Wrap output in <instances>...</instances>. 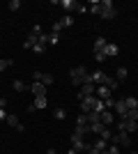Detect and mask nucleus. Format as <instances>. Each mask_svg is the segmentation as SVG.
<instances>
[{
	"mask_svg": "<svg viewBox=\"0 0 138 154\" xmlns=\"http://www.w3.org/2000/svg\"><path fill=\"white\" fill-rule=\"evenodd\" d=\"M69 81H72V85L81 88L83 83H90V74H87V69L81 64V67H74V69H69Z\"/></svg>",
	"mask_w": 138,
	"mask_h": 154,
	"instance_id": "obj_1",
	"label": "nucleus"
},
{
	"mask_svg": "<svg viewBox=\"0 0 138 154\" xmlns=\"http://www.w3.org/2000/svg\"><path fill=\"white\" fill-rule=\"evenodd\" d=\"M101 2V19H106V21H113L115 16H118V9H115V5H113V0H99Z\"/></svg>",
	"mask_w": 138,
	"mask_h": 154,
	"instance_id": "obj_2",
	"label": "nucleus"
},
{
	"mask_svg": "<svg viewBox=\"0 0 138 154\" xmlns=\"http://www.w3.org/2000/svg\"><path fill=\"white\" fill-rule=\"evenodd\" d=\"M69 140H72V147L76 149L78 154H81V152H87V149L92 147V145H87V143L83 140L81 136H76V134H72V136H69Z\"/></svg>",
	"mask_w": 138,
	"mask_h": 154,
	"instance_id": "obj_3",
	"label": "nucleus"
},
{
	"mask_svg": "<svg viewBox=\"0 0 138 154\" xmlns=\"http://www.w3.org/2000/svg\"><path fill=\"white\" fill-rule=\"evenodd\" d=\"M111 140H113V145H118V147H129V145H131V136L127 134V131H120L118 136H113Z\"/></svg>",
	"mask_w": 138,
	"mask_h": 154,
	"instance_id": "obj_4",
	"label": "nucleus"
},
{
	"mask_svg": "<svg viewBox=\"0 0 138 154\" xmlns=\"http://www.w3.org/2000/svg\"><path fill=\"white\" fill-rule=\"evenodd\" d=\"M118 129L120 131H127V134H136L138 131V122H133V120H120Z\"/></svg>",
	"mask_w": 138,
	"mask_h": 154,
	"instance_id": "obj_5",
	"label": "nucleus"
},
{
	"mask_svg": "<svg viewBox=\"0 0 138 154\" xmlns=\"http://www.w3.org/2000/svg\"><path fill=\"white\" fill-rule=\"evenodd\" d=\"M94 92H97V85L94 83H83L78 90V99H85V97H94Z\"/></svg>",
	"mask_w": 138,
	"mask_h": 154,
	"instance_id": "obj_6",
	"label": "nucleus"
},
{
	"mask_svg": "<svg viewBox=\"0 0 138 154\" xmlns=\"http://www.w3.org/2000/svg\"><path fill=\"white\" fill-rule=\"evenodd\" d=\"M28 90L32 92L35 97H44V94H46V85L41 83V81H35V83H30V85H28Z\"/></svg>",
	"mask_w": 138,
	"mask_h": 154,
	"instance_id": "obj_7",
	"label": "nucleus"
},
{
	"mask_svg": "<svg viewBox=\"0 0 138 154\" xmlns=\"http://www.w3.org/2000/svg\"><path fill=\"white\" fill-rule=\"evenodd\" d=\"M113 108H115V115L120 117V120H124V115H127V103H124V99H118V101H115V106H113Z\"/></svg>",
	"mask_w": 138,
	"mask_h": 154,
	"instance_id": "obj_8",
	"label": "nucleus"
},
{
	"mask_svg": "<svg viewBox=\"0 0 138 154\" xmlns=\"http://www.w3.org/2000/svg\"><path fill=\"white\" fill-rule=\"evenodd\" d=\"M111 94H113V90H108L106 85H97V92H94V97H97V99L106 101V99H111Z\"/></svg>",
	"mask_w": 138,
	"mask_h": 154,
	"instance_id": "obj_9",
	"label": "nucleus"
},
{
	"mask_svg": "<svg viewBox=\"0 0 138 154\" xmlns=\"http://www.w3.org/2000/svg\"><path fill=\"white\" fill-rule=\"evenodd\" d=\"M60 7L69 14V12H76V9H78V2H76V0H60Z\"/></svg>",
	"mask_w": 138,
	"mask_h": 154,
	"instance_id": "obj_10",
	"label": "nucleus"
},
{
	"mask_svg": "<svg viewBox=\"0 0 138 154\" xmlns=\"http://www.w3.org/2000/svg\"><path fill=\"white\" fill-rule=\"evenodd\" d=\"M46 94L44 97H35V101H32V106H30V108L28 110H41V108H46Z\"/></svg>",
	"mask_w": 138,
	"mask_h": 154,
	"instance_id": "obj_11",
	"label": "nucleus"
},
{
	"mask_svg": "<svg viewBox=\"0 0 138 154\" xmlns=\"http://www.w3.org/2000/svg\"><path fill=\"white\" fill-rule=\"evenodd\" d=\"M104 78H106L104 71H92V74H90V83H94V85H104Z\"/></svg>",
	"mask_w": 138,
	"mask_h": 154,
	"instance_id": "obj_12",
	"label": "nucleus"
},
{
	"mask_svg": "<svg viewBox=\"0 0 138 154\" xmlns=\"http://www.w3.org/2000/svg\"><path fill=\"white\" fill-rule=\"evenodd\" d=\"M35 44H39V39H37V35H32V32H30V35H28L26 37V42H23V48H35Z\"/></svg>",
	"mask_w": 138,
	"mask_h": 154,
	"instance_id": "obj_13",
	"label": "nucleus"
},
{
	"mask_svg": "<svg viewBox=\"0 0 138 154\" xmlns=\"http://www.w3.org/2000/svg\"><path fill=\"white\" fill-rule=\"evenodd\" d=\"M104 53H106V58H115V55L120 53V46L118 44H106Z\"/></svg>",
	"mask_w": 138,
	"mask_h": 154,
	"instance_id": "obj_14",
	"label": "nucleus"
},
{
	"mask_svg": "<svg viewBox=\"0 0 138 154\" xmlns=\"http://www.w3.org/2000/svg\"><path fill=\"white\" fill-rule=\"evenodd\" d=\"M113 120H115V113H111V110L106 108L104 113H101V122H104L106 127H108V124H113Z\"/></svg>",
	"mask_w": 138,
	"mask_h": 154,
	"instance_id": "obj_15",
	"label": "nucleus"
},
{
	"mask_svg": "<svg viewBox=\"0 0 138 154\" xmlns=\"http://www.w3.org/2000/svg\"><path fill=\"white\" fill-rule=\"evenodd\" d=\"M74 134H76V136H81V138H83V136H87V134H90V124H83V127H81V124H76Z\"/></svg>",
	"mask_w": 138,
	"mask_h": 154,
	"instance_id": "obj_16",
	"label": "nucleus"
},
{
	"mask_svg": "<svg viewBox=\"0 0 138 154\" xmlns=\"http://www.w3.org/2000/svg\"><path fill=\"white\" fill-rule=\"evenodd\" d=\"M92 48H94V53L104 51V48H106V39L104 37H97V39H94V44H92Z\"/></svg>",
	"mask_w": 138,
	"mask_h": 154,
	"instance_id": "obj_17",
	"label": "nucleus"
},
{
	"mask_svg": "<svg viewBox=\"0 0 138 154\" xmlns=\"http://www.w3.org/2000/svg\"><path fill=\"white\" fill-rule=\"evenodd\" d=\"M104 85L108 88V90H118V78H111V76H106V78H104Z\"/></svg>",
	"mask_w": 138,
	"mask_h": 154,
	"instance_id": "obj_18",
	"label": "nucleus"
},
{
	"mask_svg": "<svg viewBox=\"0 0 138 154\" xmlns=\"http://www.w3.org/2000/svg\"><path fill=\"white\" fill-rule=\"evenodd\" d=\"M97 122H101V113H87V124H97Z\"/></svg>",
	"mask_w": 138,
	"mask_h": 154,
	"instance_id": "obj_19",
	"label": "nucleus"
},
{
	"mask_svg": "<svg viewBox=\"0 0 138 154\" xmlns=\"http://www.w3.org/2000/svg\"><path fill=\"white\" fill-rule=\"evenodd\" d=\"M127 76H129V69H127V67H118V71H115V78H118V81H124Z\"/></svg>",
	"mask_w": 138,
	"mask_h": 154,
	"instance_id": "obj_20",
	"label": "nucleus"
},
{
	"mask_svg": "<svg viewBox=\"0 0 138 154\" xmlns=\"http://www.w3.org/2000/svg\"><path fill=\"white\" fill-rule=\"evenodd\" d=\"M7 124H9L12 129H16V131H19V127H21V122H19L16 115H7Z\"/></svg>",
	"mask_w": 138,
	"mask_h": 154,
	"instance_id": "obj_21",
	"label": "nucleus"
},
{
	"mask_svg": "<svg viewBox=\"0 0 138 154\" xmlns=\"http://www.w3.org/2000/svg\"><path fill=\"white\" fill-rule=\"evenodd\" d=\"M106 129V124L104 122H97V124H90V134H99L101 136V131Z\"/></svg>",
	"mask_w": 138,
	"mask_h": 154,
	"instance_id": "obj_22",
	"label": "nucleus"
},
{
	"mask_svg": "<svg viewBox=\"0 0 138 154\" xmlns=\"http://www.w3.org/2000/svg\"><path fill=\"white\" fill-rule=\"evenodd\" d=\"M87 9H90L92 14H101V2H99V0H92V2H90V7H87Z\"/></svg>",
	"mask_w": 138,
	"mask_h": 154,
	"instance_id": "obj_23",
	"label": "nucleus"
},
{
	"mask_svg": "<svg viewBox=\"0 0 138 154\" xmlns=\"http://www.w3.org/2000/svg\"><path fill=\"white\" fill-rule=\"evenodd\" d=\"M53 117H55V120H67V110L62 108V106H60V108H55V113H53Z\"/></svg>",
	"mask_w": 138,
	"mask_h": 154,
	"instance_id": "obj_24",
	"label": "nucleus"
},
{
	"mask_svg": "<svg viewBox=\"0 0 138 154\" xmlns=\"http://www.w3.org/2000/svg\"><path fill=\"white\" fill-rule=\"evenodd\" d=\"M124 120H133V122H138V108H131V110H127Z\"/></svg>",
	"mask_w": 138,
	"mask_h": 154,
	"instance_id": "obj_25",
	"label": "nucleus"
},
{
	"mask_svg": "<svg viewBox=\"0 0 138 154\" xmlns=\"http://www.w3.org/2000/svg\"><path fill=\"white\" fill-rule=\"evenodd\" d=\"M124 103H127V108L131 110V108H136V106H138V99H136V97H127Z\"/></svg>",
	"mask_w": 138,
	"mask_h": 154,
	"instance_id": "obj_26",
	"label": "nucleus"
},
{
	"mask_svg": "<svg viewBox=\"0 0 138 154\" xmlns=\"http://www.w3.org/2000/svg\"><path fill=\"white\" fill-rule=\"evenodd\" d=\"M60 23H62V28H72V26H74V19L67 14V16H62V19H60Z\"/></svg>",
	"mask_w": 138,
	"mask_h": 154,
	"instance_id": "obj_27",
	"label": "nucleus"
},
{
	"mask_svg": "<svg viewBox=\"0 0 138 154\" xmlns=\"http://www.w3.org/2000/svg\"><path fill=\"white\" fill-rule=\"evenodd\" d=\"M14 64V60H9V58H2L0 60V71H5V69H9V67H12Z\"/></svg>",
	"mask_w": 138,
	"mask_h": 154,
	"instance_id": "obj_28",
	"label": "nucleus"
},
{
	"mask_svg": "<svg viewBox=\"0 0 138 154\" xmlns=\"http://www.w3.org/2000/svg\"><path fill=\"white\" fill-rule=\"evenodd\" d=\"M14 90H16V92H26L28 85L23 83V81H14Z\"/></svg>",
	"mask_w": 138,
	"mask_h": 154,
	"instance_id": "obj_29",
	"label": "nucleus"
},
{
	"mask_svg": "<svg viewBox=\"0 0 138 154\" xmlns=\"http://www.w3.org/2000/svg\"><path fill=\"white\" fill-rule=\"evenodd\" d=\"M62 30H65V28H62V23H60V21H55V23L51 26V32H53V35H60Z\"/></svg>",
	"mask_w": 138,
	"mask_h": 154,
	"instance_id": "obj_30",
	"label": "nucleus"
},
{
	"mask_svg": "<svg viewBox=\"0 0 138 154\" xmlns=\"http://www.w3.org/2000/svg\"><path fill=\"white\" fill-rule=\"evenodd\" d=\"M53 81H55V78H53L51 74H44V76H41V83H44L46 88H48V85H53Z\"/></svg>",
	"mask_w": 138,
	"mask_h": 154,
	"instance_id": "obj_31",
	"label": "nucleus"
},
{
	"mask_svg": "<svg viewBox=\"0 0 138 154\" xmlns=\"http://www.w3.org/2000/svg\"><path fill=\"white\" fill-rule=\"evenodd\" d=\"M106 143H108V140H104V138H99V140L94 143V147H97L99 152H106Z\"/></svg>",
	"mask_w": 138,
	"mask_h": 154,
	"instance_id": "obj_32",
	"label": "nucleus"
},
{
	"mask_svg": "<svg viewBox=\"0 0 138 154\" xmlns=\"http://www.w3.org/2000/svg\"><path fill=\"white\" fill-rule=\"evenodd\" d=\"M48 44H51V46L60 44V35H53V32H51V35H48Z\"/></svg>",
	"mask_w": 138,
	"mask_h": 154,
	"instance_id": "obj_33",
	"label": "nucleus"
},
{
	"mask_svg": "<svg viewBox=\"0 0 138 154\" xmlns=\"http://www.w3.org/2000/svg\"><path fill=\"white\" fill-rule=\"evenodd\" d=\"M99 138H104V140H111V138H113V134H111V129L106 127L104 131H101V136H99Z\"/></svg>",
	"mask_w": 138,
	"mask_h": 154,
	"instance_id": "obj_34",
	"label": "nucleus"
},
{
	"mask_svg": "<svg viewBox=\"0 0 138 154\" xmlns=\"http://www.w3.org/2000/svg\"><path fill=\"white\" fill-rule=\"evenodd\" d=\"M9 9H12V12L21 9V0H9Z\"/></svg>",
	"mask_w": 138,
	"mask_h": 154,
	"instance_id": "obj_35",
	"label": "nucleus"
},
{
	"mask_svg": "<svg viewBox=\"0 0 138 154\" xmlns=\"http://www.w3.org/2000/svg\"><path fill=\"white\" fill-rule=\"evenodd\" d=\"M32 51L37 53V55H41V53L46 51V46H44V44H35V48H32Z\"/></svg>",
	"mask_w": 138,
	"mask_h": 154,
	"instance_id": "obj_36",
	"label": "nucleus"
},
{
	"mask_svg": "<svg viewBox=\"0 0 138 154\" xmlns=\"http://www.w3.org/2000/svg\"><path fill=\"white\" fill-rule=\"evenodd\" d=\"M94 60H97V62H104V60H106V53H104V51L94 53Z\"/></svg>",
	"mask_w": 138,
	"mask_h": 154,
	"instance_id": "obj_37",
	"label": "nucleus"
},
{
	"mask_svg": "<svg viewBox=\"0 0 138 154\" xmlns=\"http://www.w3.org/2000/svg\"><path fill=\"white\" fill-rule=\"evenodd\" d=\"M76 124H81V127H83V124H87V115H83V113H81L78 120H76Z\"/></svg>",
	"mask_w": 138,
	"mask_h": 154,
	"instance_id": "obj_38",
	"label": "nucleus"
},
{
	"mask_svg": "<svg viewBox=\"0 0 138 154\" xmlns=\"http://www.w3.org/2000/svg\"><path fill=\"white\" fill-rule=\"evenodd\" d=\"M37 39H39V44H48V35H44V32H41V35H39V37H37Z\"/></svg>",
	"mask_w": 138,
	"mask_h": 154,
	"instance_id": "obj_39",
	"label": "nucleus"
},
{
	"mask_svg": "<svg viewBox=\"0 0 138 154\" xmlns=\"http://www.w3.org/2000/svg\"><path fill=\"white\" fill-rule=\"evenodd\" d=\"M106 152H108V154H120V147H118V145H111Z\"/></svg>",
	"mask_w": 138,
	"mask_h": 154,
	"instance_id": "obj_40",
	"label": "nucleus"
},
{
	"mask_svg": "<svg viewBox=\"0 0 138 154\" xmlns=\"http://www.w3.org/2000/svg\"><path fill=\"white\" fill-rule=\"evenodd\" d=\"M104 106H106V108H113V106H115V99H106Z\"/></svg>",
	"mask_w": 138,
	"mask_h": 154,
	"instance_id": "obj_41",
	"label": "nucleus"
},
{
	"mask_svg": "<svg viewBox=\"0 0 138 154\" xmlns=\"http://www.w3.org/2000/svg\"><path fill=\"white\" fill-rule=\"evenodd\" d=\"M0 122H7V113H5V108H0Z\"/></svg>",
	"mask_w": 138,
	"mask_h": 154,
	"instance_id": "obj_42",
	"label": "nucleus"
},
{
	"mask_svg": "<svg viewBox=\"0 0 138 154\" xmlns=\"http://www.w3.org/2000/svg\"><path fill=\"white\" fill-rule=\"evenodd\" d=\"M41 76H44L41 71H32V78H35V81H41Z\"/></svg>",
	"mask_w": 138,
	"mask_h": 154,
	"instance_id": "obj_43",
	"label": "nucleus"
},
{
	"mask_svg": "<svg viewBox=\"0 0 138 154\" xmlns=\"http://www.w3.org/2000/svg\"><path fill=\"white\" fill-rule=\"evenodd\" d=\"M85 154H101V152H99V149H97V147H94V145H92V147H90V149H87V152H85Z\"/></svg>",
	"mask_w": 138,
	"mask_h": 154,
	"instance_id": "obj_44",
	"label": "nucleus"
},
{
	"mask_svg": "<svg viewBox=\"0 0 138 154\" xmlns=\"http://www.w3.org/2000/svg\"><path fill=\"white\" fill-rule=\"evenodd\" d=\"M7 106V99H0V108H5Z\"/></svg>",
	"mask_w": 138,
	"mask_h": 154,
	"instance_id": "obj_45",
	"label": "nucleus"
},
{
	"mask_svg": "<svg viewBox=\"0 0 138 154\" xmlns=\"http://www.w3.org/2000/svg\"><path fill=\"white\" fill-rule=\"evenodd\" d=\"M67 154H78V152H76V149H74V147H72V149H69V152H67Z\"/></svg>",
	"mask_w": 138,
	"mask_h": 154,
	"instance_id": "obj_46",
	"label": "nucleus"
},
{
	"mask_svg": "<svg viewBox=\"0 0 138 154\" xmlns=\"http://www.w3.org/2000/svg\"><path fill=\"white\" fill-rule=\"evenodd\" d=\"M101 154H108V152H101Z\"/></svg>",
	"mask_w": 138,
	"mask_h": 154,
	"instance_id": "obj_47",
	"label": "nucleus"
},
{
	"mask_svg": "<svg viewBox=\"0 0 138 154\" xmlns=\"http://www.w3.org/2000/svg\"><path fill=\"white\" fill-rule=\"evenodd\" d=\"M136 108H138V106H136Z\"/></svg>",
	"mask_w": 138,
	"mask_h": 154,
	"instance_id": "obj_48",
	"label": "nucleus"
},
{
	"mask_svg": "<svg viewBox=\"0 0 138 154\" xmlns=\"http://www.w3.org/2000/svg\"><path fill=\"white\" fill-rule=\"evenodd\" d=\"M133 154H136V152H133Z\"/></svg>",
	"mask_w": 138,
	"mask_h": 154,
	"instance_id": "obj_49",
	"label": "nucleus"
},
{
	"mask_svg": "<svg viewBox=\"0 0 138 154\" xmlns=\"http://www.w3.org/2000/svg\"><path fill=\"white\" fill-rule=\"evenodd\" d=\"M136 154H138V152H136Z\"/></svg>",
	"mask_w": 138,
	"mask_h": 154,
	"instance_id": "obj_50",
	"label": "nucleus"
}]
</instances>
